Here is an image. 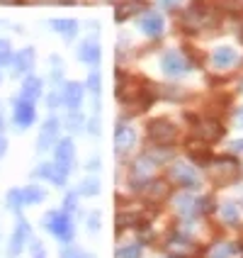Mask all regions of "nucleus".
<instances>
[{"instance_id":"f257e3e1","label":"nucleus","mask_w":243,"mask_h":258,"mask_svg":"<svg viewBox=\"0 0 243 258\" xmlns=\"http://www.w3.org/2000/svg\"><path fill=\"white\" fill-rule=\"evenodd\" d=\"M44 224L63 244H71L73 241V222H71V217H68V212H49V215L44 217Z\"/></svg>"},{"instance_id":"f03ea898","label":"nucleus","mask_w":243,"mask_h":258,"mask_svg":"<svg viewBox=\"0 0 243 258\" xmlns=\"http://www.w3.org/2000/svg\"><path fill=\"white\" fill-rule=\"evenodd\" d=\"M209 202L212 200H197L195 195L183 192V195L175 198V212L180 217H197V215H202V212H207V210H212Z\"/></svg>"},{"instance_id":"7ed1b4c3","label":"nucleus","mask_w":243,"mask_h":258,"mask_svg":"<svg viewBox=\"0 0 243 258\" xmlns=\"http://www.w3.org/2000/svg\"><path fill=\"white\" fill-rule=\"evenodd\" d=\"M168 173H171V178L178 183V185L187 187V190H200L202 187L200 175L195 173L192 166H187V163H173L171 168H168Z\"/></svg>"},{"instance_id":"20e7f679","label":"nucleus","mask_w":243,"mask_h":258,"mask_svg":"<svg viewBox=\"0 0 243 258\" xmlns=\"http://www.w3.org/2000/svg\"><path fill=\"white\" fill-rule=\"evenodd\" d=\"M148 137H151L156 144L166 146V144L175 142L178 129H175V124H173V122H168V119H153V122L148 124Z\"/></svg>"},{"instance_id":"39448f33","label":"nucleus","mask_w":243,"mask_h":258,"mask_svg":"<svg viewBox=\"0 0 243 258\" xmlns=\"http://www.w3.org/2000/svg\"><path fill=\"white\" fill-rule=\"evenodd\" d=\"M209 166H212V178L219 180V183H226V180H231V178L238 173V163H236V158H229V156L214 158Z\"/></svg>"},{"instance_id":"423d86ee","label":"nucleus","mask_w":243,"mask_h":258,"mask_svg":"<svg viewBox=\"0 0 243 258\" xmlns=\"http://www.w3.org/2000/svg\"><path fill=\"white\" fill-rule=\"evenodd\" d=\"M160 66H163V71L168 76H183V73L190 71V63H187V58L180 51H168L163 56V61H160Z\"/></svg>"},{"instance_id":"0eeeda50","label":"nucleus","mask_w":243,"mask_h":258,"mask_svg":"<svg viewBox=\"0 0 243 258\" xmlns=\"http://www.w3.org/2000/svg\"><path fill=\"white\" fill-rule=\"evenodd\" d=\"M195 134H197L204 144H212V142H216V139H221L224 127H221L216 119H202V122H197V127H195Z\"/></svg>"},{"instance_id":"6e6552de","label":"nucleus","mask_w":243,"mask_h":258,"mask_svg":"<svg viewBox=\"0 0 243 258\" xmlns=\"http://www.w3.org/2000/svg\"><path fill=\"white\" fill-rule=\"evenodd\" d=\"M136 144V132L131 127H124V124H119L115 132V151L119 156H124L131 151V146Z\"/></svg>"},{"instance_id":"1a4fd4ad","label":"nucleus","mask_w":243,"mask_h":258,"mask_svg":"<svg viewBox=\"0 0 243 258\" xmlns=\"http://www.w3.org/2000/svg\"><path fill=\"white\" fill-rule=\"evenodd\" d=\"M56 137H58V119L56 117H49V119L44 122L42 134H39V142H37L39 151H49V149L56 144Z\"/></svg>"},{"instance_id":"9d476101","label":"nucleus","mask_w":243,"mask_h":258,"mask_svg":"<svg viewBox=\"0 0 243 258\" xmlns=\"http://www.w3.org/2000/svg\"><path fill=\"white\" fill-rule=\"evenodd\" d=\"M32 122H34V102L20 98L15 105V124L20 129H27Z\"/></svg>"},{"instance_id":"9b49d317","label":"nucleus","mask_w":243,"mask_h":258,"mask_svg":"<svg viewBox=\"0 0 243 258\" xmlns=\"http://www.w3.org/2000/svg\"><path fill=\"white\" fill-rule=\"evenodd\" d=\"M158 163L153 161L151 156H141L136 163H134V180H131V185H136V183H141V180H148L153 173H156Z\"/></svg>"},{"instance_id":"f8f14e48","label":"nucleus","mask_w":243,"mask_h":258,"mask_svg":"<svg viewBox=\"0 0 243 258\" xmlns=\"http://www.w3.org/2000/svg\"><path fill=\"white\" fill-rule=\"evenodd\" d=\"M29 224L25 222V219H20L17 222V229H15V234H13V241H10V256H17L22 248H25V241L29 239Z\"/></svg>"},{"instance_id":"ddd939ff","label":"nucleus","mask_w":243,"mask_h":258,"mask_svg":"<svg viewBox=\"0 0 243 258\" xmlns=\"http://www.w3.org/2000/svg\"><path fill=\"white\" fill-rule=\"evenodd\" d=\"M61 100L66 102L71 110H78L80 102H83V86H78V83H66V86H63V93H61Z\"/></svg>"},{"instance_id":"4468645a","label":"nucleus","mask_w":243,"mask_h":258,"mask_svg":"<svg viewBox=\"0 0 243 258\" xmlns=\"http://www.w3.org/2000/svg\"><path fill=\"white\" fill-rule=\"evenodd\" d=\"M73 154H75V149H73L71 139H61V142L56 144V163L58 166H63V168H68V171H71Z\"/></svg>"},{"instance_id":"2eb2a0df","label":"nucleus","mask_w":243,"mask_h":258,"mask_svg":"<svg viewBox=\"0 0 243 258\" xmlns=\"http://www.w3.org/2000/svg\"><path fill=\"white\" fill-rule=\"evenodd\" d=\"M212 61H214L216 69H229V66H233V61H236V51L231 46H219L214 54H212Z\"/></svg>"},{"instance_id":"dca6fc26","label":"nucleus","mask_w":243,"mask_h":258,"mask_svg":"<svg viewBox=\"0 0 243 258\" xmlns=\"http://www.w3.org/2000/svg\"><path fill=\"white\" fill-rule=\"evenodd\" d=\"M141 29L148 37H160V32H163V17L156 13H148L141 20Z\"/></svg>"},{"instance_id":"f3484780","label":"nucleus","mask_w":243,"mask_h":258,"mask_svg":"<svg viewBox=\"0 0 243 258\" xmlns=\"http://www.w3.org/2000/svg\"><path fill=\"white\" fill-rule=\"evenodd\" d=\"M13 66H15L13 69L15 73H27L34 66V49H22L20 54H15Z\"/></svg>"},{"instance_id":"a211bd4d","label":"nucleus","mask_w":243,"mask_h":258,"mask_svg":"<svg viewBox=\"0 0 243 258\" xmlns=\"http://www.w3.org/2000/svg\"><path fill=\"white\" fill-rule=\"evenodd\" d=\"M141 10H146V3H141V0H131V3H124V5H119L115 13V20L117 22H124V20H129L131 15L141 13Z\"/></svg>"},{"instance_id":"6ab92c4d","label":"nucleus","mask_w":243,"mask_h":258,"mask_svg":"<svg viewBox=\"0 0 243 258\" xmlns=\"http://www.w3.org/2000/svg\"><path fill=\"white\" fill-rule=\"evenodd\" d=\"M42 95V81L39 78H34V76H29L27 81H25V86H22V93H20V98L22 100H37Z\"/></svg>"},{"instance_id":"aec40b11","label":"nucleus","mask_w":243,"mask_h":258,"mask_svg":"<svg viewBox=\"0 0 243 258\" xmlns=\"http://www.w3.org/2000/svg\"><path fill=\"white\" fill-rule=\"evenodd\" d=\"M78 58H80V61H86V63H98V61H100V46H98L95 42L80 44V49H78Z\"/></svg>"},{"instance_id":"412c9836","label":"nucleus","mask_w":243,"mask_h":258,"mask_svg":"<svg viewBox=\"0 0 243 258\" xmlns=\"http://www.w3.org/2000/svg\"><path fill=\"white\" fill-rule=\"evenodd\" d=\"M141 192H146L151 200H160V198H166V195H168V185H166V183H160V180H148V183L141 187Z\"/></svg>"},{"instance_id":"4be33fe9","label":"nucleus","mask_w":243,"mask_h":258,"mask_svg":"<svg viewBox=\"0 0 243 258\" xmlns=\"http://www.w3.org/2000/svg\"><path fill=\"white\" fill-rule=\"evenodd\" d=\"M22 195H25V205H39L46 198L44 187H39V185H27L22 190Z\"/></svg>"},{"instance_id":"5701e85b","label":"nucleus","mask_w":243,"mask_h":258,"mask_svg":"<svg viewBox=\"0 0 243 258\" xmlns=\"http://www.w3.org/2000/svg\"><path fill=\"white\" fill-rule=\"evenodd\" d=\"M98 192H100V180L98 178H86L80 183V187H78V195H86V198H93Z\"/></svg>"},{"instance_id":"b1692460","label":"nucleus","mask_w":243,"mask_h":258,"mask_svg":"<svg viewBox=\"0 0 243 258\" xmlns=\"http://www.w3.org/2000/svg\"><path fill=\"white\" fill-rule=\"evenodd\" d=\"M143 253V246L141 244H129V246H122L115 251V258H141Z\"/></svg>"},{"instance_id":"393cba45","label":"nucleus","mask_w":243,"mask_h":258,"mask_svg":"<svg viewBox=\"0 0 243 258\" xmlns=\"http://www.w3.org/2000/svg\"><path fill=\"white\" fill-rule=\"evenodd\" d=\"M238 251L236 244H216L212 251H209V258H231Z\"/></svg>"},{"instance_id":"a878e982","label":"nucleus","mask_w":243,"mask_h":258,"mask_svg":"<svg viewBox=\"0 0 243 258\" xmlns=\"http://www.w3.org/2000/svg\"><path fill=\"white\" fill-rule=\"evenodd\" d=\"M51 27L56 29V32H61L63 37H73V34H75V29H78V25H75L73 20H54V22H51Z\"/></svg>"},{"instance_id":"bb28decb","label":"nucleus","mask_w":243,"mask_h":258,"mask_svg":"<svg viewBox=\"0 0 243 258\" xmlns=\"http://www.w3.org/2000/svg\"><path fill=\"white\" fill-rule=\"evenodd\" d=\"M221 217H224L226 224L238 222V207H236V202H224V205H221Z\"/></svg>"},{"instance_id":"cd10ccee","label":"nucleus","mask_w":243,"mask_h":258,"mask_svg":"<svg viewBox=\"0 0 243 258\" xmlns=\"http://www.w3.org/2000/svg\"><path fill=\"white\" fill-rule=\"evenodd\" d=\"M8 207L15 210V212H20V210L25 207V195H22V190H10V192H8Z\"/></svg>"},{"instance_id":"c85d7f7f","label":"nucleus","mask_w":243,"mask_h":258,"mask_svg":"<svg viewBox=\"0 0 243 258\" xmlns=\"http://www.w3.org/2000/svg\"><path fill=\"white\" fill-rule=\"evenodd\" d=\"M139 224V217L136 215H119L117 217V231H122V229H127V227H136Z\"/></svg>"},{"instance_id":"c756f323","label":"nucleus","mask_w":243,"mask_h":258,"mask_svg":"<svg viewBox=\"0 0 243 258\" xmlns=\"http://www.w3.org/2000/svg\"><path fill=\"white\" fill-rule=\"evenodd\" d=\"M61 258H90L88 253H83L78 246H66L63 251H61Z\"/></svg>"},{"instance_id":"7c9ffc66","label":"nucleus","mask_w":243,"mask_h":258,"mask_svg":"<svg viewBox=\"0 0 243 258\" xmlns=\"http://www.w3.org/2000/svg\"><path fill=\"white\" fill-rule=\"evenodd\" d=\"M66 124H68L71 132H78V129L83 127V117L78 115V110H71V117H68V122H66Z\"/></svg>"},{"instance_id":"2f4dec72","label":"nucleus","mask_w":243,"mask_h":258,"mask_svg":"<svg viewBox=\"0 0 243 258\" xmlns=\"http://www.w3.org/2000/svg\"><path fill=\"white\" fill-rule=\"evenodd\" d=\"M100 212H90V217H88V231L90 234H95V231L100 229Z\"/></svg>"},{"instance_id":"473e14b6","label":"nucleus","mask_w":243,"mask_h":258,"mask_svg":"<svg viewBox=\"0 0 243 258\" xmlns=\"http://www.w3.org/2000/svg\"><path fill=\"white\" fill-rule=\"evenodd\" d=\"M88 88H90L93 93H100V76H98V71L90 73V78H88Z\"/></svg>"},{"instance_id":"72a5a7b5","label":"nucleus","mask_w":243,"mask_h":258,"mask_svg":"<svg viewBox=\"0 0 243 258\" xmlns=\"http://www.w3.org/2000/svg\"><path fill=\"white\" fill-rule=\"evenodd\" d=\"M75 202H78V192L66 195V202H63V205H66V212H75V210H78V205H75Z\"/></svg>"},{"instance_id":"f704fd0d","label":"nucleus","mask_w":243,"mask_h":258,"mask_svg":"<svg viewBox=\"0 0 243 258\" xmlns=\"http://www.w3.org/2000/svg\"><path fill=\"white\" fill-rule=\"evenodd\" d=\"M88 168H90V171L100 168V158H90V161H88Z\"/></svg>"},{"instance_id":"c9c22d12","label":"nucleus","mask_w":243,"mask_h":258,"mask_svg":"<svg viewBox=\"0 0 243 258\" xmlns=\"http://www.w3.org/2000/svg\"><path fill=\"white\" fill-rule=\"evenodd\" d=\"M32 251H34L37 256H42V253H44V248H42V244H39V241H32Z\"/></svg>"},{"instance_id":"e433bc0d","label":"nucleus","mask_w":243,"mask_h":258,"mask_svg":"<svg viewBox=\"0 0 243 258\" xmlns=\"http://www.w3.org/2000/svg\"><path fill=\"white\" fill-rule=\"evenodd\" d=\"M231 149H233V151H243V139L233 142V144H231Z\"/></svg>"},{"instance_id":"4c0bfd02","label":"nucleus","mask_w":243,"mask_h":258,"mask_svg":"<svg viewBox=\"0 0 243 258\" xmlns=\"http://www.w3.org/2000/svg\"><path fill=\"white\" fill-rule=\"evenodd\" d=\"M90 132H93V134H98V132H100V122H95V119H93V122H90Z\"/></svg>"},{"instance_id":"58836bf2","label":"nucleus","mask_w":243,"mask_h":258,"mask_svg":"<svg viewBox=\"0 0 243 258\" xmlns=\"http://www.w3.org/2000/svg\"><path fill=\"white\" fill-rule=\"evenodd\" d=\"M5 151H8V142H5V139H3V137H0V156H3V154H5Z\"/></svg>"},{"instance_id":"ea45409f","label":"nucleus","mask_w":243,"mask_h":258,"mask_svg":"<svg viewBox=\"0 0 243 258\" xmlns=\"http://www.w3.org/2000/svg\"><path fill=\"white\" fill-rule=\"evenodd\" d=\"M236 119H238V124H241V127H243V107H241V110H238V115H236Z\"/></svg>"},{"instance_id":"a19ab883","label":"nucleus","mask_w":243,"mask_h":258,"mask_svg":"<svg viewBox=\"0 0 243 258\" xmlns=\"http://www.w3.org/2000/svg\"><path fill=\"white\" fill-rule=\"evenodd\" d=\"M160 3H163V5H175L178 0H160Z\"/></svg>"},{"instance_id":"79ce46f5","label":"nucleus","mask_w":243,"mask_h":258,"mask_svg":"<svg viewBox=\"0 0 243 258\" xmlns=\"http://www.w3.org/2000/svg\"><path fill=\"white\" fill-rule=\"evenodd\" d=\"M0 3H20V0H0Z\"/></svg>"},{"instance_id":"37998d69","label":"nucleus","mask_w":243,"mask_h":258,"mask_svg":"<svg viewBox=\"0 0 243 258\" xmlns=\"http://www.w3.org/2000/svg\"><path fill=\"white\" fill-rule=\"evenodd\" d=\"M0 132H3V115H0Z\"/></svg>"},{"instance_id":"c03bdc74","label":"nucleus","mask_w":243,"mask_h":258,"mask_svg":"<svg viewBox=\"0 0 243 258\" xmlns=\"http://www.w3.org/2000/svg\"><path fill=\"white\" fill-rule=\"evenodd\" d=\"M39 258H42V256H39Z\"/></svg>"}]
</instances>
